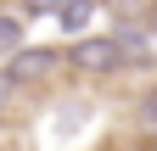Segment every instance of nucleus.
Returning a JSON list of instances; mask_svg holds the SVG:
<instances>
[{
	"label": "nucleus",
	"instance_id": "39448f33",
	"mask_svg": "<svg viewBox=\"0 0 157 151\" xmlns=\"http://www.w3.org/2000/svg\"><path fill=\"white\" fill-rule=\"evenodd\" d=\"M17 84H23V73H17V67H0V106L17 95Z\"/></svg>",
	"mask_w": 157,
	"mask_h": 151
},
{
	"label": "nucleus",
	"instance_id": "0eeeda50",
	"mask_svg": "<svg viewBox=\"0 0 157 151\" xmlns=\"http://www.w3.org/2000/svg\"><path fill=\"white\" fill-rule=\"evenodd\" d=\"M23 6H28V17H34V11H56V0H23Z\"/></svg>",
	"mask_w": 157,
	"mask_h": 151
},
{
	"label": "nucleus",
	"instance_id": "7ed1b4c3",
	"mask_svg": "<svg viewBox=\"0 0 157 151\" xmlns=\"http://www.w3.org/2000/svg\"><path fill=\"white\" fill-rule=\"evenodd\" d=\"M51 62H56L51 50H17V73H23V79H39V73H51Z\"/></svg>",
	"mask_w": 157,
	"mask_h": 151
},
{
	"label": "nucleus",
	"instance_id": "423d86ee",
	"mask_svg": "<svg viewBox=\"0 0 157 151\" xmlns=\"http://www.w3.org/2000/svg\"><path fill=\"white\" fill-rule=\"evenodd\" d=\"M140 123H146V129H157V90L140 101Z\"/></svg>",
	"mask_w": 157,
	"mask_h": 151
},
{
	"label": "nucleus",
	"instance_id": "f257e3e1",
	"mask_svg": "<svg viewBox=\"0 0 157 151\" xmlns=\"http://www.w3.org/2000/svg\"><path fill=\"white\" fill-rule=\"evenodd\" d=\"M124 56H129V45L118 39V34H107V39H78L73 45V67L78 73H118Z\"/></svg>",
	"mask_w": 157,
	"mask_h": 151
},
{
	"label": "nucleus",
	"instance_id": "f03ea898",
	"mask_svg": "<svg viewBox=\"0 0 157 151\" xmlns=\"http://www.w3.org/2000/svg\"><path fill=\"white\" fill-rule=\"evenodd\" d=\"M90 11H95V0H56V23H62L67 34H73V28H84V23H90Z\"/></svg>",
	"mask_w": 157,
	"mask_h": 151
},
{
	"label": "nucleus",
	"instance_id": "20e7f679",
	"mask_svg": "<svg viewBox=\"0 0 157 151\" xmlns=\"http://www.w3.org/2000/svg\"><path fill=\"white\" fill-rule=\"evenodd\" d=\"M23 45V23L17 17H0V50H17Z\"/></svg>",
	"mask_w": 157,
	"mask_h": 151
},
{
	"label": "nucleus",
	"instance_id": "6e6552de",
	"mask_svg": "<svg viewBox=\"0 0 157 151\" xmlns=\"http://www.w3.org/2000/svg\"><path fill=\"white\" fill-rule=\"evenodd\" d=\"M146 28H151V34H157V6H151V11H146Z\"/></svg>",
	"mask_w": 157,
	"mask_h": 151
}]
</instances>
